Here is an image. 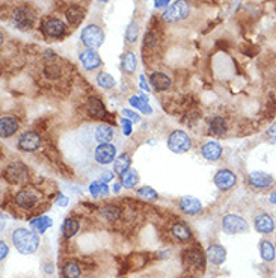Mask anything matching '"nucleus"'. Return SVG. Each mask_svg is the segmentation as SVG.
I'll use <instances>...</instances> for the list:
<instances>
[{
    "label": "nucleus",
    "mask_w": 276,
    "mask_h": 278,
    "mask_svg": "<svg viewBox=\"0 0 276 278\" xmlns=\"http://www.w3.org/2000/svg\"><path fill=\"white\" fill-rule=\"evenodd\" d=\"M94 159L95 162L100 165H107L115 162L116 159V148L112 144H100L95 151H94Z\"/></svg>",
    "instance_id": "7"
},
{
    "label": "nucleus",
    "mask_w": 276,
    "mask_h": 278,
    "mask_svg": "<svg viewBox=\"0 0 276 278\" xmlns=\"http://www.w3.org/2000/svg\"><path fill=\"white\" fill-rule=\"evenodd\" d=\"M190 147H192V141H190L189 135L183 130H175L168 138V148L177 154L189 151Z\"/></svg>",
    "instance_id": "5"
},
{
    "label": "nucleus",
    "mask_w": 276,
    "mask_h": 278,
    "mask_svg": "<svg viewBox=\"0 0 276 278\" xmlns=\"http://www.w3.org/2000/svg\"><path fill=\"white\" fill-rule=\"evenodd\" d=\"M138 195H139L140 198H145V200H157V198H159L157 192H155L152 187H149V186H145V187L139 189V190H138Z\"/></svg>",
    "instance_id": "39"
},
{
    "label": "nucleus",
    "mask_w": 276,
    "mask_h": 278,
    "mask_svg": "<svg viewBox=\"0 0 276 278\" xmlns=\"http://www.w3.org/2000/svg\"><path fill=\"white\" fill-rule=\"evenodd\" d=\"M121 113H123V116H124V118H127V120H130L132 123H138V121H140V116H139L136 112H133V110L124 109Z\"/></svg>",
    "instance_id": "40"
},
{
    "label": "nucleus",
    "mask_w": 276,
    "mask_h": 278,
    "mask_svg": "<svg viewBox=\"0 0 276 278\" xmlns=\"http://www.w3.org/2000/svg\"><path fill=\"white\" fill-rule=\"evenodd\" d=\"M172 234L174 237H177L178 241L181 242H186L192 237V233H190V228L184 224V222H178L172 227Z\"/></svg>",
    "instance_id": "27"
},
{
    "label": "nucleus",
    "mask_w": 276,
    "mask_h": 278,
    "mask_svg": "<svg viewBox=\"0 0 276 278\" xmlns=\"http://www.w3.org/2000/svg\"><path fill=\"white\" fill-rule=\"evenodd\" d=\"M121 186H123L121 183H115V185H113V190H115V192H120Z\"/></svg>",
    "instance_id": "51"
},
{
    "label": "nucleus",
    "mask_w": 276,
    "mask_h": 278,
    "mask_svg": "<svg viewBox=\"0 0 276 278\" xmlns=\"http://www.w3.org/2000/svg\"><path fill=\"white\" fill-rule=\"evenodd\" d=\"M121 67L126 73H133L136 70V56L133 52H126L121 56Z\"/></svg>",
    "instance_id": "31"
},
{
    "label": "nucleus",
    "mask_w": 276,
    "mask_h": 278,
    "mask_svg": "<svg viewBox=\"0 0 276 278\" xmlns=\"http://www.w3.org/2000/svg\"><path fill=\"white\" fill-rule=\"evenodd\" d=\"M138 35H139V26H138V23L132 21V23L127 26V29H126V41H127L129 44L135 43L136 39H138Z\"/></svg>",
    "instance_id": "38"
},
{
    "label": "nucleus",
    "mask_w": 276,
    "mask_h": 278,
    "mask_svg": "<svg viewBox=\"0 0 276 278\" xmlns=\"http://www.w3.org/2000/svg\"><path fill=\"white\" fill-rule=\"evenodd\" d=\"M52 219L49 216H39L36 219H32L30 221V227L36 231V233H44L47 228L52 227Z\"/></svg>",
    "instance_id": "30"
},
{
    "label": "nucleus",
    "mask_w": 276,
    "mask_h": 278,
    "mask_svg": "<svg viewBox=\"0 0 276 278\" xmlns=\"http://www.w3.org/2000/svg\"><path fill=\"white\" fill-rule=\"evenodd\" d=\"M0 248H2V254H0V259H2V260H5V257L8 256V245L5 244V242H2V244H0Z\"/></svg>",
    "instance_id": "48"
},
{
    "label": "nucleus",
    "mask_w": 276,
    "mask_h": 278,
    "mask_svg": "<svg viewBox=\"0 0 276 278\" xmlns=\"http://www.w3.org/2000/svg\"><path fill=\"white\" fill-rule=\"evenodd\" d=\"M189 12H190V6L186 0H175L174 5H169L166 8L162 18L166 23H178L181 20H186Z\"/></svg>",
    "instance_id": "2"
},
{
    "label": "nucleus",
    "mask_w": 276,
    "mask_h": 278,
    "mask_svg": "<svg viewBox=\"0 0 276 278\" xmlns=\"http://www.w3.org/2000/svg\"><path fill=\"white\" fill-rule=\"evenodd\" d=\"M184 262L187 265H190L192 268H196V269H203L204 268V263H206V257L203 254L201 250L198 248H192V250H187L184 253Z\"/></svg>",
    "instance_id": "16"
},
{
    "label": "nucleus",
    "mask_w": 276,
    "mask_h": 278,
    "mask_svg": "<svg viewBox=\"0 0 276 278\" xmlns=\"http://www.w3.org/2000/svg\"><path fill=\"white\" fill-rule=\"evenodd\" d=\"M138 182H139V176L135 170H129L126 174L121 176V185L127 189L135 187L138 185Z\"/></svg>",
    "instance_id": "35"
},
{
    "label": "nucleus",
    "mask_w": 276,
    "mask_h": 278,
    "mask_svg": "<svg viewBox=\"0 0 276 278\" xmlns=\"http://www.w3.org/2000/svg\"><path fill=\"white\" fill-rule=\"evenodd\" d=\"M88 110L95 118H103L106 115V107H104L103 101L97 97H91L88 100Z\"/></svg>",
    "instance_id": "25"
},
{
    "label": "nucleus",
    "mask_w": 276,
    "mask_h": 278,
    "mask_svg": "<svg viewBox=\"0 0 276 278\" xmlns=\"http://www.w3.org/2000/svg\"><path fill=\"white\" fill-rule=\"evenodd\" d=\"M222 228L228 234H240L248 231V222L239 215H226L222 219Z\"/></svg>",
    "instance_id": "6"
},
{
    "label": "nucleus",
    "mask_w": 276,
    "mask_h": 278,
    "mask_svg": "<svg viewBox=\"0 0 276 278\" xmlns=\"http://www.w3.org/2000/svg\"><path fill=\"white\" fill-rule=\"evenodd\" d=\"M101 215L109 221V222H115L118 221V218L121 216V210L118 209L116 206H106L101 209Z\"/></svg>",
    "instance_id": "36"
},
{
    "label": "nucleus",
    "mask_w": 276,
    "mask_h": 278,
    "mask_svg": "<svg viewBox=\"0 0 276 278\" xmlns=\"http://www.w3.org/2000/svg\"><path fill=\"white\" fill-rule=\"evenodd\" d=\"M46 74H47L50 79H53V77H58V76H59V70H58V67H55V65H47V67H46Z\"/></svg>",
    "instance_id": "42"
},
{
    "label": "nucleus",
    "mask_w": 276,
    "mask_h": 278,
    "mask_svg": "<svg viewBox=\"0 0 276 278\" xmlns=\"http://www.w3.org/2000/svg\"><path fill=\"white\" fill-rule=\"evenodd\" d=\"M180 209L186 215H196V213L201 212L203 206H201V201L198 200V198H195V196H183L181 200H180Z\"/></svg>",
    "instance_id": "14"
},
{
    "label": "nucleus",
    "mask_w": 276,
    "mask_h": 278,
    "mask_svg": "<svg viewBox=\"0 0 276 278\" xmlns=\"http://www.w3.org/2000/svg\"><path fill=\"white\" fill-rule=\"evenodd\" d=\"M235 182H237V176H235L232 171L229 170H220L216 176H214V185L217 186V189L220 190H229L231 187H234Z\"/></svg>",
    "instance_id": "10"
},
{
    "label": "nucleus",
    "mask_w": 276,
    "mask_h": 278,
    "mask_svg": "<svg viewBox=\"0 0 276 278\" xmlns=\"http://www.w3.org/2000/svg\"><path fill=\"white\" fill-rule=\"evenodd\" d=\"M97 82H98V85H100L101 88H104V90H110V88L115 87V79H113L109 73H100V74L97 76Z\"/></svg>",
    "instance_id": "37"
},
{
    "label": "nucleus",
    "mask_w": 276,
    "mask_h": 278,
    "mask_svg": "<svg viewBox=\"0 0 276 278\" xmlns=\"http://www.w3.org/2000/svg\"><path fill=\"white\" fill-rule=\"evenodd\" d=\"M249 183L257 189H266L273 183V177L264 171H252L249 174Z\"/></svg>",
    "instance_id": "15"
},
{
    "label": "nucleus",
    "mask_w": 276,
    "mask_h": 278,
    "mask_svg": "<svg viewBox=\"0 0 276 278\" xmlns=\"http://www.w3.org/2000/svg\"><path fill=\"white\" fill-rule=\"evenodd\" d=\"M12 21L14 24L23 30V32H27L33 27L35 21H36V15L33 12L32 8L29 6H20L14 11V15H12Z\"/></svg>",
    "instance_id": "4"
},
{
    "label": "nucleus",
    "mask_w": 276,
    "mask_h": 278,
    "mask_svg": "<svg viewBox=\"0 0 276 278\" xmlns=\"http://www.w3.org/2000/svg\"><path fill=\"white\" fill-rule=\"evenodd\" d=\"M269 201H270L272 204H276V190L270 193V196H269Z\"/></svg>",
    "instance_id": "50"
},
{
    "label": "nucleus",
    "mask_w": 276,
    "mask_h": 278,
    "mask_svg": "<svg viewBox=\"0 0 276 278\" xmlns=\"http://www.w3.org/2000/svg\"><path fill=\"white\" fill-rule=\"evenodd\" d=\"M5 176H6V179H8L9 182H12V183H20V182H23V180L27 179L29 170H27L21 162H14V164H11V165L6 168Z\"/></svg>",
    "instance_id": "12"
},
{
    "label": "nucleus",
    "mask_w": 276,
    "mask_h": 278,
    "mask_svg": "<svg viewBox=\"0 0 276 278\" xmlns=\"http://www.w3.org/2000/svg\"><path fill=\"white\" fill-rule=\"evenodd\" d=\"M260 256L266 262H272L275 259V247L269 241H263L260 244Z\"/></svg>",
    "instance_id": "34"
},
{
    "label": "nucleus",
    "mask_w": 276,
    "mask_h": 278,
    "mask_svg": "<svg viewBox=\"0 0 276 278\" xmlns=\"http://www.w3.org/2000/svg\"><path fill=\"white\" fill-rule=\"evenodd\" d=\"M12 244L18 253L29 256L33 254L39 247V237L35 231L27 228H17L12 233Z\"/></svg>",
    "instance_id": "1"
},
{
    "label": "nucleus",
    "mask_w": 276,
    "mask_h": 278,
    "mask_svg": "<svg viewBox=\"0 0 276 278\" xmlns=\"http://www.w3.org/2000/svg\"><path fill=\"white\" fill-rule=\"evenodd\" d=\"M41 145V136L36 132H26L18 139V148L23 151H35Z\"/></svg>",
    "instance_id": "9"
},
{
    "label": "nucleus",
    "mask_w": 276,
    "mask_h": 278,
    "mask_svg": "<svg viewBox=\"0 0 276 278\" xmlns=\"http://www.w3.org/2000/svg\"><path fill=\"white\" fill-rule=\"evenodd\" d=\"M254 225H255V230H257L258 233H263V234H267V233H270V231L275 228L273 219H272L269 215H264V213H261V215H258V216L255 218Z\"/></svg>",
    "instance_id": "21"
},
{
    "label": "nucleus",
    "mask_w": 276,
    "mask_h": 278,
    "mask_svg": "<svg viewBox=\"0 0 276 278\" xmlns=\"http://www.w3.org/2000/svg\"><path fill=\"white\" fill-rule=\"evenodd\" d=\"M113 179V171H104L103 174H101V179L100 180H103V182H110Z\"/></svg>",
    "instance_id": "46"
},
{
    "label": "nucleus",
    "mask_w": 276,
    "mask_h": 278,
    "mask_svg": "<svg viewBox=\"0 0 276 278\" xmlns=\"http://www.w3.org/2000/svg\"><path fill=\"white\" fill-rule=\"evenodd\" d=\"M82 43L86 46V49H94L97 50L98 47H101L103 41H104V32L100 26L97 24H89L82 30Z\"/></svg>",
    "instance_id": "3"
},
{
    "label": "nucleus",
    "mask_w": 276,
    "mask_h": 278,
    "mask_svg": "<svg viewBox=\"0 0 276 278\" xmlns=\"http://www.w3.org/2000/svg\"><path fill=\"white\" fill-rule=\"evenodd\" d=\"M157 44V38L154 36V33H146L145 36V46L146 47H154Z\"/></svg>",
    "instance_id": "43"
},
{
    "label": "nucleus",
    "mask_w": 276,
    "mask_h": 278,
    "mask_svg": "<svg viewBox=\"0 0 276 278\" xmlns=\"http://www.w3.org/2000/svg\"><path fill=\"white\" fill-rule=\"evenodd\" d=\"M80 62L86 70H95L101 65V58L94 49H86L80 53Z\"/></svg>",
    "instance_id": "13"
},
{
    "label": "nucleus",
    "mask_w": 276,
    "mask_h": 278,
    "mask_svg": "<svg viewBox=\"0 0 276 278\" xmlns=\"http://www.w3.org/2000/svg\"><path fill=\"white\" fill-rule=\"evenodd\" d=\"M226 130H228V127H226V121L223 120L222 116H214L213 120L210 121V132H211L213 135H216V136H222V135L226 133Z\"/></svg>",
    "instance_id": "28"
},
{
    "label": "nucleus",
    "mask_w": 276,
    "mask_h": 278,
    "mask_svg": "<svg viewBox=\"0 0 276 278\" xmlns=\"http://www.w3.org/2000/svg\"><path fill=\"white\" fill-rule=\"evenodd\" d=\"M149 81H151V85L154 87V90H157V91H165L171 87V79L165 73H160V71L152 73L149 76Z\"/></svg>",
    "instance_id": "19"
},
{
    "label": "nucleus",
    "mask_w": 276,
    "mask_h": 278,
    "mask_svg": "<svg viewBox=\"0 0 276 278\" xmlns=\"http://www.w3.org/2000/svg\"><path fill=\"white\" fill-rule=\"evenodd\" d=\"M98 2H101V3H107L109 0H98Z\"/></svg>",
    "instance_id": "52"
},
{
    "label": "nucleus",
    "mask_w": 276,
    "mask_h": 278,
    "mask_svg": "<svg viewBox=\"0 0 276 278\" xmlns=\"http://www.w3.org/2000/svg\"><path fill=\"white\" fill-rule=\"evenodd\" d=\"M78 228H80V224H78L77 219L67 218L62 224V234H64L65 239H69V237H72L78 231Z\"/></svg>",
    "instance_id": "26"
},
{
    "label": "nucleus",
    "mask_w": 276,
    "mask_h": 278,
    "mask_svg": "<svg viewBox=\"0 0 276 278\" xmlns=\"http://www.w3.org/2000/svg\"><path fill=\"white\" fill-rule=\"evenodd\" d=\"M89 190H91L92 196H95V198H98V196H106V195L109 193V186H107L106 182H103V180H95V182L91 183Z\"/></svg>",
    "instance_id": "32"
},
{
    "label": "nucleus",
    "mask_w": 276,
    "mask_h": 278,
    "mask_svg": "<svg viewBox=\"0 0 276 278\" xmlns=\"http://www.w3.org/2000/svg\"><path fill=\"white\" fill-rule=\"evenodd\" d=\"M17 130H18V123L15 118L3 116L2 120H0V136H2L3 139L12 136Z\"/></svg>",
    "instance_id": "17"
},
{
    "label": "nucleus",
    "mask_w": 276,
    "mask_h": 278,
    "mask_svg": "<svg viewBox=\"0 0 276 278\" xmlns=\"http://www.w3.org/2000/svg\"><path fill=\"white\" fill-rule=\"evenodd\" d=\"M129 103L133 106V107H136L138 110H140V112H143V113H146V115H149L152 110H151V107H149V103H148V100L145 98V97H130V100H129Z\"/></svg>",
    "instance_id": "33"
},
{
    "label": "nucleus",
    "mask_w": 276,
    "mask_h": 278,
    "mask_svg": "<svg viewBox=\"0 0 276 278\" xmlns=\"http://www.w3.org/2000/svg\"><path fill=\"white\" fill-rule=\"evenodd\" d=\"M267 135H269V138L272 139V142H276V123L269 129Z\"/></svg>",
    "instance_id": "45"
},
{
    "label": "nucleus",
    "mask_w": 276,
    "mask_h": 278,
    "mask_svg": "<svg viewBox=\"0 0 276 278\" xmlns=\"http://www.w3.org/2000/svg\"><path fill=\"white\" fill-rule=\"evenodd\" d=\"M201 154L207 161H219L222 156V147L217 142H207L201 148Z\"/></svg>",
    "instance_id": "18"
},
{
    "label": "nucleus",
    "mask_w": 276,
    "mask_h": 278,
    "mask_svg": "<svg viewBox=\"0 0 276 278\" xmlns=\"http://www.w3.org/2000/svg\"><path fill=\"white\" fill-rule=\"evenodd\" d=\"M130 170V156L129 154H121L120 157L115 159L113 162V173L118 176H123Z\"/></svg>",
    "instance_id": "24"
},
{
    "label": "nucleus",
    "mask_w": 276,
    "mask_h": 278,
    "mask_svg": "<svg viewBox=\"0 0 276 278\" xmlns=\"http://www.w3.org/2000/svg\"><path fill=\"white\" fill-rule=\"evenodd\" d=\"M95 141L100 144H109L113 139V129L107 124H100L94 132Z\"/></svg>",
    "instance_id": "23"
},
{
    "label": "nucleus",
    "mask_w": 276,
    "mask_h": 278,
    "mask_svg": "<svg viewBox=\"0 0 276 278\" xmlns=\"http://www.w3.org/2000/svg\"><path fill=\"white\" fill-rule=\"evenodd\" d=\"M140 87H142L145 91H148V93H149V85L146 84V81H145V77H143V76H140Z\"/></svg>",
    "instance_id": "49"
},
{
    "label": "nucleus",
    "mask_w": 276,
    "mask_h": 278,
    "mask_svg": "<svg viewBox=\"0 0 276 278\" xmlns=\"http://www.w3.org/2000/svg\"><path fill=\"white\" fill-rule=\"evenodd\" d=\"M169 3H171V0H154V6H155L157 9L166 8V6H169Z\"/></svg>",
    "instance_id": "44"
},
{
    "label": "nucleus",
    "mask_w": 276,
    "mask_h": 278,
    "mask_svg": "<svg viewBox=\"0 0 276 278\" xmlns=\"http://www.w3.org/2000/svg\"><path fill=\"white\" fill-rule=\"evenodd\" d=\"M207 257L213 265H222L226 260V250L222 245H210L207 250Z\"/></svg>",
    "instance_id": "20"
},
{
    "label": "nucleus",
    "mask_w": 276,
    "mask_h": 278,
    "mask_svg": "<svg viewBox=\"0 0 276 278\" xmlns=\"http://www.w3.org/2000/svg\"><path fill=\"white\" fill-rule=\"evenodd\" d=\"M56 204H58V206H61V207H65V206L68 204V198H67V196H64V195H59V196H58V201H56Z\"/></svg>",
    "instance_id": "47"
},
{
    "label": "nucleus",
    "mask_w": 276,
    "mask_h": 278,
    "mask_svg": "<svg viewBox=\"0 0 276 278\" xmlns=\"http://www.w3.org/2000/svg\"><path fill=\"white\" fill-rule=\"evenodd\" d=\"M38 201H39V195L33 189H24V190L18 192L17 196H15L17 206H20L24 210L32 209L35 204H38Z\"/></svg>",
    "instance_id": "8"
},
{
    "label": "nucleus",
    "mask_w": 276,
    "mask_h": 278,
    "mask_svg": "<svg viewBox=\"0 0 276 278\" xmlns=\"http://www.w3.org/2000/svg\"><path fill=\"white\" fill-rule=\"evenodd\" d=\"M121 124H123V132H124V135L129 136V135L132 133V121L127 120V118H123V120H121Z\"/></svg>",
    "instance_id": "41"
},
{
    "label": "nucleus",
    "mask_w": 276,
    "mask_h": 278,
    "mask_svg": "<svg viewBox=\"0 0 276 278\" xmlns=\"http://www.w3.org/2000/svg\"><path fill=\"white\" fill-rule=\"evenodd\" d=\"M43 30L47 36L50 38H61L65 33V24L62 20L55 18V17H49L44 24H43Z\"/></svg>",
    "instance_id": "11"
},
{
    "label": "nucleus",
    "mask_w": 276,
    "mask_h": 278,
    "mask_svg": "<svg viewBox=\"0 0 276 278\" xmlns=\"http://www.w3.org/2000/svg\"><path fill=\"white\" fill-rule=\"evenodd\" d=\"M65 17H67V20H68L69 24L78 26V24H80V23L83 21V18H85V11H83L80 6L71 5V6H68V9L65 11Z\"/></svg>",
    "instance_id": "22"
},
{
    "label": "nucleus",
    "mask_w": 276,
    "mask_h": 278,
    "mask_svg": "<svg viewBox=\"0 0 276 278\" xmlns=\"http://www.w3.org/2000/svg\"><path fill=\"white\" fill-rule=\"evenodd\" d=\"M82 274V269L77 262H68L62 266V277L64 278H78Z\"/></svg>",
    "instance_id": "29"
}]
</instances>
